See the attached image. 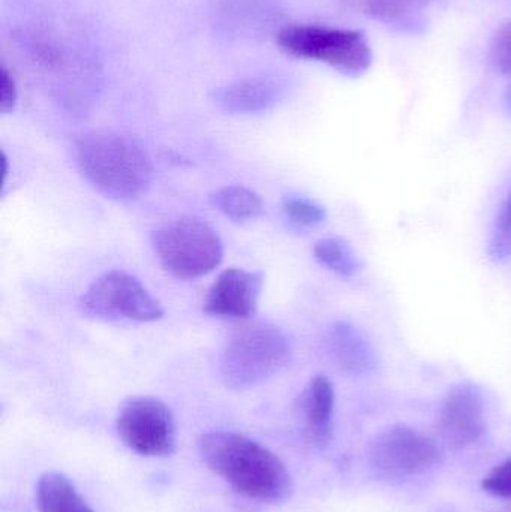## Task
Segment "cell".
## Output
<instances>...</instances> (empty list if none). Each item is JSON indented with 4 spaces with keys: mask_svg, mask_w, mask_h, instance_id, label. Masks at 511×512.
<instances>
[{
    "mask_svg": "<svg viewBox=\"0 0 511 512\" xmlns=\"http://www.w3.org/2000/svg\"><path fill=\"white\" fill-rule=\"evenodd\" d=\"M198 453L213 474L245 498L282 504L293 495V478L284 462L248 436L222 430L204 433Z\"/></svg>",
    "mask_w": 511,
    "mask_h": 512,
    "instance_id": "1",
    "label": "cell"
},
{
    "mask_svg": "<svg viewBox=\"0 0 511 512\" xmlns=\"http://www.w3.org/2000/svg\"><path fill=\"white\" fill-rule=\"evenodd\" d=\"M72 159L83 179L110 200H137L152 185V159L131 135L90 132L75 141Z\"/></svg>",
    "mask_w": 511,
    "mask_h": 512,
    "instance_id": "2",
    "label": "cell"
},
{
    "mask_svg": "<svg viewBox=\"0 0 511 512\" xmlns=\"http://www.w3.org/2000/svg\"><path fill=\"white\" fill-rule=\"evenodd\" d=\"M287 334L270 322H252L231 334L219 355V373L231 390L258 387L290 361Z\"/></svg>",
    "mask_w": 511,
    "mask_h": 512,
    "instance_id": "3",
    "label": "cell"
},
{
    "mask_svg": "<svg viewBox=\"0 0 511 512\" xmlns=\"http://www.w3.org/2000/svg\"><path fill=\"white\" fill-rule=\"evenodd\" d=\"M276 44L288 56L324 63L347 77H359L372 65L371 45L359 30L293 24L279 30Z\"/></svg>",
    "mask_w": 511,
    "mask_h": 512,
    "instance_id": "4",
    "label": "cell"
},
{
    "mask_svg": "<svg viewBox=\"0 0 511 512\" xmlns=\"http://www.w3.org/2000/svg\"><path fill=\"white\" fill-rule=\"evenodd\" d=\"M153 249L162 267L177 279H198L224 259L221 237L200 218H179L153 233Z\"/></svg>",
    "mask_w": 511,
    "mask_h": 512,
    "instance_id": "5",
    "label": "cell"
},
{
    "mask_svg": "<svg viewBox=\"0 0 511 512\" xmlns=\"http://www.w3.org/2000/svg\"><path fill=\"white\" fill-rule=\"evenodd\" d=\"M80 309L104 321L155 322L164 316L161 303L143 283L122 270L99 277L81 295Z\"/></svg>",
    "mask_w": 511,
    "mask_h": 512,
    "instance_id": "6",
    "label": "cell"
},
{
    "mask_svg": "<svg viewBox=\"0 0 511 512\" xmlns=\"http://www.w3.org/2000/svg\"><path fill=\"white\" fill-rule=\"evenodd\" d=\"M116 430L126 448L143 457H170L176 451L173 412L162 400L134 396L120 405Z\"/></svg>",
    "mask_w": 511,
    "mask_h": 512,
    "instance_id": "7",
    "label": "cell"
},
{
    "mask_svg": "<svg viewBox=\"0 0 511 512\" xmlns=\"http://www.w3.org/2000/svg\"><path fill=\"white\" fill-rule=\"evenodd\" d=\"M440 460L435 442L410 427L386 430L377 436L371 447L372 466L386 477H416L431 471Z\"/></svg>",
    "mask_w": 511,
    "mask_h": 512,
    "instance_id": "8",
    "label": "cell"
},
{
    "mask_svg": "<svg viewBox=\"0 0 511 512\" xmlns=\"http://www.w3.org/2000/svg\"><path fill=\"white\" fill-rule=\"evenodd\" d=\"M263 286V271L227 268L210 286L204 312L219 318H249L257 312Z\"/></svg>",
    "mask_w": 511,
    "mask_h": 512,
    "instance_id": "9",
    "label": "cell"
},
{
    "mask_svg": "<svg viewBox=\"0 0 511 512\" xmlns=\"http://www.w3.org/2000/svg\"><path fill=\"white\" fill-rule=\"evenodd\" d=\"M485 402L479 387L470 382L459 384L444 400L440 414V430L453 450L473 444L485 430Z\"/></svg>",
    "mask_w": 511,
    "mask_h": 512,
    "instance_id": "10",
    "label": "cell"
},
{
    "mask_svg": "<svg viewBox=\"0 0 511 512\" xmlns=\"http://www.w3.org/2000/svg\"><path fill=\"white\" fill-rule=\"evenodd\" d=\"M333 409L335 391L332 382L326 376H315L296 402V418L303 435L315 445H326L332 438Z\"/></svg>",
    "mask_w": 511,
    "mask_h": 512,
    "instance_id": "11",
    "label": "cell"
},
{
    "mask_svg": "<svg viewBox=\"0 0 511 512\" xmlns=\"http://www.w3.org/2000/svg\"><path fill=\"white\" fill-rule=\"evenodd\" d=\"M327 345L333 360L351 375H363L377 366V355L371 343L350 322L333 325L327 337Z\"/></svg>",
    "mask_w": 511,
    "mask_h": 512,
    "instance_id": "12",
    "label": "cell"
},
{
    "mask_svg": "<svg viewBox=\"0 0 511 512\" xmlns=\"http://www.w3.org/2000/svg\"><path fill=\"white\" fill-rule=\"evenodd\" d=\"M278 96V87L270 81L248 80L218 90L215 102L228 114H255L272 107Z\"/></svg>",
    "mask_w": 511,
    "mask_h": 512,
    "instance_id": "13",
    "label": "cell"
},
{
    "mask_svg": "<svg viewBox=\"0 0 511 512\" xmlns=\"http://www.w3.org/2000/svg\"><path fill=\"white\" fill-rule=\"evenodd\" d=\"M39 512H95L78 493L77 487L60 472H45L36 484Z\"/></svg>",
    "mask_w": 511,
    "mask_h": 512,
    "instance_id": "14",
    "label": "cell"
},
{
    "mask_svg": "<svg viewBox=\"0 0 511 512\" xmlns=\"http://www.w3.org/2000/svg\"><path fill=\"white\" fill-rule=\"evenodd\" d=\"M213 209L234 222L252 221L263 215V201L251 189L243 186H224L210 195Z\"/></svg>",
    "mask_w": 511,
    "mask_h": 512,
    "instance_id": "15",
    "label": "cell"
},
{
    "mask_svg": "<svg viewBox=\"0 0 511 512\" xmlns=\"http://www.w3.org/2000/svg\"><path fill=\"white\" fill-rule=\"evenodd\" d=\"M429 0H360L363 11L398 29H413Z\"/></svg>",
    "mask_w": 511,
    "mask_h": 512,
    "instance_id": "16",
    "label": "cell"
},
{
    "mask_svg": "<svg viewBox=\"0 0 511 512\" xmlns=\"http://www.w3.org/2000/svg\"><path fill=\"white\" fill-rule=\"evenodd\" d=\"M314 256L321 265L339 276L354 277L362 271V262L345 240L332 237L315 245Z\"/></svg>",
    "mask_w": 511,
    "mask_h": 512,
    "instance_id": "17",
    "label": "cell"
},
{
    "mask_svg": "<svg viewBox=\"0 0 511 512\" xmlns=\"http://www.w3.org/2000/svg\"><path fill=\"white\" fill-rule=\"evenodd\" d=\"M282 212L291 225L297 228H314L326 219V210L306 198H285Z\"/></svg>",
    "mask_w": 511,
    "mask_h": 512,
    "instance_id": "18",
    "label": "cell"
},
{
    "mask_svg": "<svg viewBox=\"0 0 511 512\" xmlns=\"http://www.w3.org/2000/svg\"><path fill=\"white\" fill-rule=\"evenodd\" d=\"M489 256L492 261L503 262L511 256V207H501L497 228L489 243Z\"/></svg>",
    "mask_w": 511,
    "mask_h": 512,
    "instance_id": "19",
    "label": "cell"
},
{
    "mask_svg": "<svg viewBox=\"0 0 511 512\" xmlns=\"http://www.w3.org/2000/svg\"><path fill=\"white\" fill-rule=\"evenodd\" d=\"M489 62L500 74H511V21L495 35L489 50Z\"/></svg>",
    "mask_w": 511,
    "mask_h": 512,
    "instance_id": "20",
    "label": "cell"
},
{
    "mask_svg": "<svg viewBox=\"0 0 511 512\" xmlns=\"http://www.w3.org/2000/svg\"><path fill=\"white\" fill-rule=\"evenodd\" d=\"M483 490L495 498L511 499V459L495 468L485 478Z\"/></svg>",
    "mask_w": 511,
    "mask_h": 512,
    "instance_id": "21",
    "label": "cell"
},
{
    "mask_svg": "<svg viewBox=\"0 0 511 512\" xmlns=\"http://www.w3.org/2000/svg\"><path fill=\"white\" fill-rule=\"evenodd\" d=\"M17 104V86L8 69L2 68L0 75V113H11Z\"/></svg>",
    "mask_w": 511,
    "mask_h": 512,
    "instance_id": "22",
    "label": "cell"
}]
</instances>
